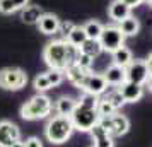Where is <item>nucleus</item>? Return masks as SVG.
<instances>
[{
    "mask_svg": "<svg viewBox=\"0 0 152 147\" xmlns=\"http://www.w3.org/2000/svg\"><path fill=\"white\" fill-rule=\"evenodd\" d=\"M79 55V48L72 46L67 39H55L50 41L43 50L45 63L50 69L65 72L70 65L75 63V58Z\"/></svg>",
    "mask_w": 152,
    "mask_h": 147,
    "instance_id": "obj_1",
    "label": "nucleus"
},
{
    "mask_svg": "<svg viewBox=\"0 0 152 147\" xmlns=\"http://www.w3.org/2000/svg\"><path fill=\"white\" fill-rule=\"evenodd\" d=\"M53 110V103L51 99L43 94V92H38L36 96L26 101L24 105L21 106V118L28 120V121H33V120H43L46 118Z\"/></svg>",
    "mask_w": 152,
    "mask_h": 147,
    "instance_id": "obj_2",
    "label": "nucleus"
},
{
    "mask_svg": "<svg viewBox=\"0 0 152 147\" xmlns=\"http://www.w3.org/2000/svg\"><path fill=\"white\" fill-rule=\"evenodd\" d=\"M74 133V125L70 116H62V115H55L53 118L48 120V123L45 127V135L51 144H63L72 137Z\"/></svg>",
    "mask_w": 152,
    "mask_h": 147,
    "instance_id": "obj_3",
    "label": "nucleus"
},
{
    "mask_svg": "<svg viewBox=\"0 0 152 147\" xmlns=\"http://www.w3.org/2000/svg\"><path fill=\"white\" fill-rule=\"evenodd\" d=\"M70 120H72L74 130L91 132V128L99 121V115H97L96 108H89V106H84V105L77 103L75 110L70 115Z\"/></svg>",
    "mask_w": 152,
    "mask_h": 147,
    "instance_id": "obj_4",
    "label": "nucleus"
},
{
    "mask_svg": "<svg viewBox=\"0 0 152 147\" xmlns=\"http://www.w3.org/2000/svg\"><path fill=\"white\" fill-rule=\"evenodd\" d=\"M28 84V74L19 67H5L0 70V87L5 91H21Z\"/></svg>",
    "mask_w": 152,
    "mask_h": 147,
    "instance_id": "obj_5",
    "label": "nucleus"
},
{
    "mask_svg": "<svg viewBox=\"0 0 152 147\" xmlns=\"http://www.w3.org/2000/svg\"><path fill=\"white\" fill-rule=\"evenodd\" d=\"M125 74H126V80L135 82V84H151V56L149 60H132L126 67H125Z\"/></svg>",
    "mask_w": 152,
    "mask_h": 147,
    "instance_id": "obj_6",
    "label": "nucleus"
},
{
    "mask_svg": "<svg viewBox=\"0 0 152 147\" xmlns=\"http://www.w3.org/2000/svg\"><path fill=\"white\" fill-rule=\"evenodd\" d=\"M99 125L103 127L111 137H121L130 130V121L125 115L113 113L110 116H99Z\"/></svg>",
    "mask_w": 152,
    "mask_h": 147,
    "instance_id": "obj_7",
    "label": "nucleus"
},
{
    "mask_svg": "<svg viewBox=\"0 0 152 147\" xmlns=\"http://www.w3.org/2000/svg\"><path fill=\"white\" fill-rule=\"evenodd\" d=\"M97 41L101 45L103 51L113 53L115 50H118L120 46H123L125 36L118 29V26H104L103 31H101V34H99V38H97Z\"/></svg>",
    "mask_w": 152,
    "mask_h": 147,
    "instance_id": "obj_8",
    "label": "nucleus"
},
{
    "mask_svg": "<svg viewBox=\"0 0 152 147\" xmlns=\"http://www.w3.org/2000/svg\"><path fill=\"white\" fill-rule=\"evenodd\" d=\"M82 92H87V94H94V96H101L108 91V84L104 80L103 74H94V72H89L87 77L84 80L82 87H80Z\"/></svg>",
    "mask_w": 152,
    "mask_h": 147,
    "instance_id": "obj_9",
    "label": "nucleus"
},
{
    "mask_svg": "<svg viewBox=\"0 0 152 147\" xmlns=\"http://www.w3.org/2000/svg\"><path fill=\"white\" fill-rule=\"evenodd\" d=\"M15 140H21L19 127L10 120H0V147H10Z\"/></svg>",
    "mask_w": 152,
    "mask_h": 147,
    "instance_id": "obj_10",
    "label": "nucleus"
},
{
    "mask_svg": "<svg viewBox=\"0 0 152 147\" xmlns=\"http://www.w3.org/2000/svg\"><path fill=\"white\" fill-rule=\"evenodd\" d=\"M116 91L121 94L125 103H137L144 96V86L130 82V80H125L123 84L116 86Z\"/></svg>",
    "mask_w": 152,
    "mask_h": 147,
    "instance_id": "obj_11",
    "label": "nucleus"
},
{
    "mask_svg": "<svg viewBox=\"0 0 152 147\" xmlns=\"http://www.w3.org/2000/svg\"><path fill=\"white\" fill-rule=\"evenodd\" d=\"M38 28L41 31L43 34H56L58 33V26H60V19H58V15L51 14V12H43L41 17L38 19Z\"/></svg>",
    "mask_w": 152,
    "mask_h": 147,
    "instance_id": "obj_12",
    "label": "nucleus"
},
{
    "mask_svg": "<svg viewBox=\"0 0 152 147\" xmlns=\"http://www.w3.org/2000/svg\"><path fill=\"white\" fill-rule=\"evenodd\" d=\"M103 77L108 86H115L116 87V86L123 84L125 80H126V74H125L123 67H118L115 63H111L110 67L106 69V72L103 74Z\"/></svg>",
    "mask_w": 152,
    "mask_h": 147,
    "instance_id": "obj_13",
    "label": "nucleus"
},
{
    "mask_svg": "<svg viewBox=\"0 0 152 147\" xmlns=\"http://www.w3.org/2000/svg\"><path fill=\"white\" fill-rule=\"evenodd\" d=\"M89 133L92 135V140H94V146L92 147H115L113 137L99 123H96V125L92 127Z\"/></svg>",
    "mask_w": 152,
    "mask_h": 147,
    "instance_id": "obj_14",
    "label": "nucleus"
},
{
    "mask_svg": "<svg viewBox=\"0 0 152 147\" xmlns=\"http://www.w3.org/2000/svg\"><path fill=\"white\" fill-rule=\"evenodd\" d=\"M108 15H110L111 21L120 22L123 21L125 17L132 15V9L128 5H125L121 0H113L110 4V7H108Z\"/></svg>",
    "mask_w": 152,
    "mask_h": 147,
    "instance_id": "obj_15",
    "label": "nucleus"
},
{
    "mask_svg": "<svg viewBox=\"0 0 152 147\" xmlns=\"http://www.w3.org/2000/svg\"><path fill=\"white\" fill-rule=\"evenodd\" d=\"M89 72H92V70H84V69H80L79 65H75V63H74V65H70L69 69L63 72V74H67V79H69L70 82L75 86V87H79V89H80Z\"/></svg>",
    "mask_w": 152,
    "mask_h": 147,
    "instance_id": "obj_16",
    "label": "nucleus"
},
{
    "mask_svg": "<svg viewBox=\"0 0 152 147\" xmlns=\"http://www.w3.org/2000/svg\"><path fill=\"white\" fill-rule=\"evenodd\" d=\"M118 29L123 33V36H137L140 31V21H138L135 15H128L125 17L123 21L118 22Z\"/></svg>",
    "mask_w": 152,
    "mask_h": 147,
    "instance_id": "obj_17",
    "label": "nucleus"
},
{
    "mask_svg": "<svg viewBox=\"0 0 152 147\" xmlns=\"http://www.w3.org/2000/svg\"><path fill=\"white\" fill-rule=\"evenodd\" d=\"M77 101L74 98H69V96H62L55 103V111L56 115H62V116H70L72 111L75 110Z\"/></svg>",
    "mask_w": 152,
    "mask_h": 147,
    "instance_id": "obj_18",
    "label": "nucleus"
},
{
    "mask_svg": "<svg viewBox=\"0 0 152 147\" xmlns=\"http://www.w3.org/2000/svg\"><path fill=\"white\" fill-rule=\"evenodd\" d=\"M111 56H113V63L118 65V67H123V69L133 60V55H132L130 48H126L125 45L120 46L118 50H115V51L111 53Z\"/></svg>",
    "mask_w": 152,
    "mask_h": 147,
    "instance_id": "obj_19",
    "label": "nucleus"
},
{
    "mask_svg": "<svg viewBox=\"0 0 152 147\" xmlns=\"http://www.w3.org/2000/svg\"><path fill=\"white\" fill-rule=\"evenodd\" d=\"M29 5V0H0V14H14Z\"/></svg>",
    "mask_w": 152,
    "mask_h": 147,
    "instance_id": "obj_20",
    "label": "nucleus"
},
{
    "mask_svg": "<svg viewBox=\"0 0 152 147\" xmlns=\"http://www.w3.org/2000/svg\"><path fill=\"white\" fill-rule=\"evenodd\" d=\"M79 51L84 53V55L91 56V58H96L103 53V48H101V45L97 39H86V41L79 46Z\"/></svg>",
    "mask_w": 152,
    "mask_h": 147,
    "instance_id": "obj_21",
    "label": "nucleus"
},
{
    "mask_svg": "<svg viewBox=\"0 0 152 147\" xmlns=\"http://www.w3.org/2000/svg\"><path fill=\"white\" fill-rule=\"evenodd\" d=\"M43 10L39 5H26V7L22 9V14H21V19L26 24H36L38 19L41 17Z\"/></svg>",
    "mask_w": 152,
    "mask_h": 147,
    "instance_id": "obj_22",
    "label": "nucleus"
},
{
    "mask_svg": "<svg viewBox=\"0 0 152 147\" xmlns=\"http://www.w3.org/2000/svg\"><path fill=\"white\" fill-rule=\"evenodd\" d=\"M67 41L72 45V46H75V48H79L80 45H82L86 39H87V36H86V33H84L82 26H74V29L69 33V36L65 38Z\"/></svg>",
    "mask_w": 152,
    "mask_h": 147,
    "instance_id": "obj_23",
    "label": "nucleus"
},
{
    "mask_svg": "<svg viewBox=\"0 0 152 147\" xmlns=\"http://www.w3.org/2000/svg\"><path fill=\"white\" fill-rule=\"evenodd\" d=\"M103 24L99 21H87L86 24L82 26L84 33H86V36H87V39H97L99 38V34H101V31H103Z\"/></svg>",
    "mask_w": 152,
    "mask_h": 147,
    "instance_id": "obj_24",
    "label": "nucleus"
},
{
    "mask_svg": "<svg viewBox=\"0 0 152 147\" xmlns=\"http://www.w3.org/2000/svg\"><path fill=\"white\" fill-rule=\"evenodd\" d=\"M104 99H106V101H108V103H110V105L113 106L115 110H116V111L125 105V101H123V98H121V94H120V92H118L116 89L110 91L108 94H106V96H104Z\"/></svg>",
    "mask_w": 152,
    "mask_h": 147,
    "instance_id": "obj_25",
    "label": "nucleus"
},
{
    "mask_svg": "<svg viewBox=\"0 0 152 147\" xmlns=\"http://www.w3.org/2000/svg\"><path fill=\"white\" fill-rule=\"evenodd\" d=\"M45 75H46V79H48L50 87H56V86H60L63 82V79H65V74H63V72H60V70H53V69H50V72H46Z\"/></svg>",
    "mask_w": 152,
    "mask_h": 147,
    "instance_id": "obj_26",
    "label": "nucleus"
},
{
    "mask_svg": "<svg viewBox=\"0 0 152 147\" xmlns=\"http://www.w3.org/2000/svg\"><path fill=\"white\" fill-rule=\"evenodd\" d=\"M96 111H97L99 116H110V115H113V113H116V110H115L104 98H99L97 106H96Z\"/></svg>",
    "mask_w": 152,
    "mask_h": 147,
    "instance_id": "obj_27",
    "label": "nucleus"
},
{
    "mask_svg": "<svg viewBox=\"0 0 152 147\" xmlns=\"http://www.w3.org/2000/svg\"><path fill=\"white\" fill-rule=\"evenodd\" d=\"M33 87H34L38 92H45L50 89V82L48 79H46V75L45 74H38L34 77V80H33Z\"/></svg>",
    "mask_w": 152,
    "mask_h": 147,
    "instance_id": "obj_28",
    "label": "nucleus"
},
{
    "mask_svg": "<svg viewBox=\"0 0 152 147\" xmlns=\"http://www.w3.org/2000/svg\"><path fill=\"white\" fill-rule=\"evenodd\" d=\"M92 63H94V58H91V56L84 55V53L79 51V55H77V58H75V65H79V67L84 69V70H91L92 69Z\"/></svg>",
    "mask_w": 152,
    "mask_h": 147,
    "instance_id": "obj_29",
    "label": "nucleus"
},
{
    "mask_svg": "<svg viewBox=\"0 0 152 147\" xmlns=\"http://www.w3.org/2000/svg\"><path fill=\"white\" fill-rule=\"evenodd\" d=\"M97 101H99V96H94V94H87V92H84L77 103H79V105H84V106H89V108H96Z\"/></svg>",
    "mask_w": 152,
    "mask_h": 147,
    "instance_id": "obj_30",
    "label": "nucleus"
},
{
    "mask_svg": "<svg viewBox=\"0 0 152 147\" xmlns=\"http://www.w3.org/2000/svg\"><path fill=\"white\" fill-rule=\"evenodd\" d=\"M74 22H70V21H60V26H58V33L56 34H62V39H65L67 36H69V33L74 29Z\"/></svg>",
    "mask_w": 152,
    "mask_h": 147,
    "instance_id": "obj_31",
    "label": "nucleus"
},
{
    "mask_svg": "<svg viewBox=\"0 0 152 147\" xmlns=\"http://www.w3.org/2000/svg\"><path fill=\"white\" fill-rule=\"evenodd\" d=\"M24 147H43V142L38 137H29L24 142Z\"/></svg>",
    "mask_w": 152,
    "mask_h": 147,
    "instance_id": "obj_32",
    "label": "nucleus"
},
{
    "mask_svg": "<svg viewBox=\"0 0 152 147\" xmlns=\"http://www.w3.org/2000/svg\"><path fill=\"white\" fill-rule=\"evenodd\" d=\"M121 2H123L125 5H128L130 9H135V7H138V5H142V4H144L142 0H121Z\"/></svg>",
    "mask_w": 152,
    "mask_h": 147,
    "instance_id": "obj_33",
    "label": "nucleus"
},
{
    "mask_svg": "<svg viewBox=\"0 0 152 147\" xmlns=\"http://www.w3.org/2000/svg\"><path fill=\"white\" fill-rule=\"evenodd\" d=\"M10 147H24V142H21V140H15Z\"/></svg>",
    "mask_w": 152,
    "mask_h": 147,
    "instance_id": "obj_34",
    "label": "nucleus"
},
{
    "mask_svg": "<svg viewBox=\"0 0 152 147\" xmlns=\"http://www.w3.org/2000/svg\"><path fill=\"white\" fill-rule=\"evenodd\" d=\"M142 2H149V4H151V0H142Z\"/></svg>",
    "mask_w": 152,
    "mask_h": 147,
    "instance_id": "obj_35",
    "label": "nucleus"
}]
</instances>
